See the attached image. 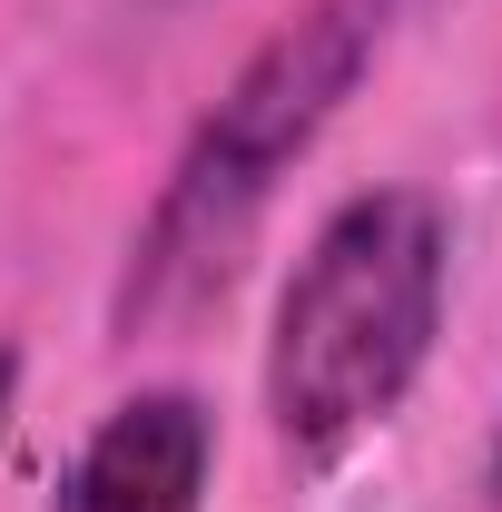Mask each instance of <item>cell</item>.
<instances>
[{
	"mask_svg": "<svg viewBox=\"0 0 502 512\" xmlns=\"http://www.w3.org/2000/svg\"><path fill=\"white\" fill-rule=\"evenodd\" d=\"M394 0H306L276 40H256L247 69L217 89V109L197 119L178 148L168 188L148 207L138 247L119 276V335H168L197 325L247 266L266 207L286 188V168L335 128V109L365 89V69L384 50Z\"/></svg>",
	"mask_w": 502,
	"mask_h": 512,
	"instance_id": "6da1fadb",
	"label": "cell"
},
{
	"mask_svg": "<svg viewBox=\"0 0 502 512\" xmlns=\"http://www.w3.org/2000/svg\"><path fill=\"white\" fill-rule=\"evenodd\" d=\"M453 217L424 188H365L306 237L276 335H266V414L296 463H335L414 394L443 335Z\"/></svg>",
	"mask_w": 502,
	"mask_h": 512,
	"instance_id": "7a4b0ae2",
	"label": "cell"
},
{
	"mask_svg": "<svg viewBox=\"0 0 502 512\" xmlns=\"http://www.w3.org/2000/svg\"><path fill=\"white\" fill-rule=\"evenodd\" d=\"M207 483H217V414L188 384H148L99 414L50 512H207Z\"/></svg>",
	"mask_w": 502,
	"mask_h": 512,
	"instance_id": "3957f363",
	"label": "cell"
},
{
	"mask_svg": "<svg viewBox=\"0 0 502 512\" xmlns=\"http://www.w3.org/2000/svg\"><path fill=\"white\" fill-rule=\"evenodd\" d=\"M483 493L502 503V434H493V453H483Z\"/></svg>",
	"mask_w": 502,
	"mask_h": 512,
	"instance_id": "277c9868",
	"label": "cell"
},
{
	"mask_svg": "<svg viewBox=\"0 0 502 512\" xmlns=\"http://www.w3.org/2000/svg\"><path fill=\"white\" fill-rule=\"evenodd\" d=\"M10 384H20V355L0 345V414H10Z\"/></svg>",
	"mask_w": 502,
	"mask_h": 512,
	"instance_id": "5b68a950",
	"label": "cell"
}]
</instances>
